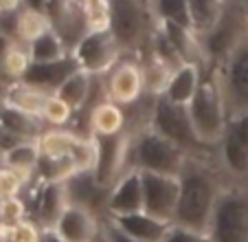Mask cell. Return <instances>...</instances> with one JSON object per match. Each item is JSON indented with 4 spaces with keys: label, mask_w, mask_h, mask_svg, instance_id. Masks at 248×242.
<instances>
[{
    "label": "cell",
    "mask_w": 248,
    "mask_h": 242,
    "mask_svg": "<svg viewBox=\"0 0 248 242\" xmlns=\"http://www.w3.org/2000/svg\"><path fill=\"white\" fill-rule=\"evenodd\" d=\"M178 178H180V198L173 223L196 229V231L202 233H209L211 218H213L217 198L222 194L216 176L206 170L204 161L189 158Z\"/></svg>",
    "instance_id": "6da1fadb"
},
{
    "label": "cell",
    "mask_w": 248,
    "mask_h": 242,
    "mask_svg": "<svg viewBox=\"0 0 248 242\" xmlns=\"http://www.w3.org/2000/svg\"><path fill=\"white\" fill-rule=\"evenodd\" d=\"M187 110L198 137L206 145L220 143L226 121H229V110H226L224 93H222L220 75H217V69L213 64H204L200 86H198L193 99L189 102Z\"/></svg>",
    "instance_id": "7a4b0ae2"
},
{
    "label": "cell",
    "mask_w": 248,
    "mask_h": 242,
    "mask_svg": "<svg viewBox=\"0 0 248 242\" xmlns=\"http://www.w3.org/2000/svg\"><path fill=\"white\" fill-rule=\"evenodd\" d=\"M108 31L121 51H139L152 44L158 20L147 0H108Z\"/></svg>",
    "instance_id": "3957f363"
},
{
    "label": "cell",
    "mask_w": 248,
    "mask_h": 242,
    "mask_svg": "<svg viewBox=\"0 0 248 242\" xmlns=\"http://www.w3.org/2000/svg\"><path fill=\"white\" fill-rule=\"evenodd\" d=\"M150 128L158 132L160 137H165L167 141H171L176 148H180L189 158H196V161H204L209 156L211 148H213L198 137L187 106L169 102L163 95L154 97L150 112Z\"/></svg>",
    "instance_id": "277c9868"
},
{
    "label": "cell",
    "mask_w": 248,
    "mask_h": 242,
    "mask_svg": "<svg viewBox=\"0 0 248 242\" xmlns=\"http://www.w3.org/2000/svg\"><path fill=\"white\" fill-rule=\"evenodd\" d=\"M189 156L180 148L154 132L152 128H145L136 137L130 150V165L139 172L165 174V176H180L185 170Z\"/></svg>",
    "instance_id": "5b68a950"
},
{
    "label": "cell",
    "mask_w": 248,
    "mask_h": 242,
    "mask_svg": "<svg viewBox=\"0 0 248 242\" xmlns=\"http://www.w3.org/2000/svg\"><path fill=\"white\" fill-rule=\"evenodd\" d=\"M211 242H248V194L222 190L209 225Z\"/></svg>",
    "instance_id": "8992f818"
},
{
    "label": "cell",
    "mask_w": 248,
    "mask_h": 242,
    "mask_svg": "<svg viewBox=\"0 0 248 242\" xmlns=\"http://www.w3.org/2000/svg\"><path fill=\"white\" fill-rule=\"evenodd\" d=\"M217 69L229 117L248 112V35L231 51Z\"/></svg>",
    "instance_id": "52a82bcc"
},
{
    "label": "cell",
    "mask_w": 248,
    "mask_h": 242,
    "mask_svg": "<svg viewBox=\"0 0 248 242\" xmlns=\"http://www.w3.org/2000/svg\"><path fill=\"white\" fill-rule=\"evenodd\" d=\"M70 53L77 60L81 70L99 77L103 73H110V69L119 62L121 47L117 44V40L112 37V33L108 29H90L73 47Z\"/></svg>",
    "instance_id": "ba28073f"
},
{
    "label": "cell",
    "mask_w": 248,
    "mask_h": 242,
    "mask_svg": "<svg viewBox=\"0 0 248 242\" xmlns=\"http://www.w3.org/2000/svg\"><path fill=\"white\" fill-rule=\"evenodd\" d=\"M93 141H94V152H97L93 174L99 185L110 190L123 176L121 172L123 165L130 161L132 141L125 132L110 137H93Z\"/></svg>",
    "instance_id": "9c48e42d"
},
{
    "label": "cell",
    "mask_w": 248,
    "mask_h": 242,
    "mask_svg": "<svg viewBox=\"0 0 248 242\" xmlns=\"http://www.w3.org/2000/svg\"><path fill=\"white\" fill-rule=\"evenodd\" d=\"M143 178V211L163 223H173L180 198V178L140 172Z\"/></svg>",
    "instance_id": "30bf717a"
},
{
    "label": "cell",
    "mask_w": 248,
    "mask_h": 242,
    "mask_svg": "<svg viewBox=\"0 0 248 242\" xmlns=\"http://www.w3.org/2000/svg\"><path fill=\"white\" fill-rule=\"evenodd\" d=\"M217 154L226 172L235 176L248 174V112L229 117L224 135L217 143Z\"/></svg>",
    "instance_id": "8fae6325"
},
{
    "label": "cell",
    "mask_w": 248,
    "mask_h": 242,
    "mask_svg": "<svg viewBox=\"0 0 248 242\" xmlns=\"http://www.w3.org/2000/svg\"><path fill=\"white\" fill-rule=\"evenodd\" d=\"M106 95L110 102L119 104V106H132L136 104L143 95V70L140 64L136 62H117L110 69L108 77H106Z\"/></svg>",
    "instance_id": "7c38bea8"
},
{
    "label": "cell",
    "mask_w": 248,
    "mask_h": 242,
    "mask_svg": "<svg viewBox=\"0 0 248 242\" xmlns=\"http://www.w3.org/2000/svg\"><path fill=\"white\" fill-rule=\"evenodd\" d=\"M75 70H79V64H77V60L73 57V53H70V55L62 57V60H55V62H31V66H29L27 75L22 77V82L33 86V88L44 90V93H48V95H55L57 90H60V86L64 84Z\"/></svg>",
    "instance_id": "4fadbf2b"
},
{
    "label": "cell",
    "mask_w": 248,
    "mask_h": 242,
    "mask_svg": "<svg viewBox=\"0 0 248 242\" xmlns=\"http://www.w3.org/2000/svg\"><path fill=\"white\" fill-rule=\"evenodd\" d=\"M143 211V178L139 170H127L123 176L110 187L108 194V216H127Z\"/></svg>",
    "instance_id": "5bb4252c"
},
{
    "label": "cell",
    "mask_w": 248,
    "mask_h": 242,
    "mask_svg": "<svg viewBox=\"0 0 248 242\" xmlns=\"http://www.w3.org/2000/svg\"><path fill=\"white\" fill-rule=\"evenodd\" d=\"M66 185V198H68V205H77L84 207L88 211H97L99 207L108 211V194L110 190L101 187L94 178L93 170L88 172H75L70 174L64 181Z\"/></svg>",
    "instance_id": "9a60e30c"
},
{
    "label": "cell",
    "mask_w": 248,
    "mask_h": 242,
    "mask_svg": "<svg viewBox=\"0 0 248 242\" xmlns=\"http://www.w3.org/2000/svg\"><path fill=\"white\" fill-rule=\"evenodd\" d=\"M55 229L66 242H93L97 236V218L93 211L77 205H68L57 218Z\"/></svg>",
    "instance_id": "2e32d148"
},
{
    "label": "cell",
    "mask_w": 248,
    "mask_h": 242,
    "mask_svg": "<svg viewBox=\"0 0 248 242\" xmlns=\"http://www.w3.org/2000/svg\"><path fill=\"white\" fill-rule=\"evenodd\" d=\"M110 223L117 229H121L125 236H130L132 240L139 242H163L165 233H167L169 225L163 220L154 218V216L145 214V211H136V214L127 216H114Z\"/></svg>",
    "instance_id": "e0dca14e"
},
{
    "label": "cell",
    "mask_w": 248,
    "mask_h": 242,
    "mask_svg": "<svg viewBox=\"0 0 248 242\" xmlns=\"http://www.w3.org/2000/svg\"><path fill=\"white\" fill-rule=\"evenodd\" d=\"M42 183L44 185L38 191L35 214H38V225L42 229H46V227H55L62 211L68 207V198H66L64 181H42Z\"/></svg>",
    "instance_id": "ac0fdd59"
},
{
    "label": "cell",
    "mask_w": 248,
    "mask_h": 242,
    "mask_svg": "<svg viewBox=\"0 0 248 242\" xmlns=\"http://www.w3.org/2000/svg\"><path fill=\"white\" fill-rule=\"evenodd\" d=\"M202 70H204V64L176 66L171 77H169L167 90H165L163 97H167L169 102H173V104H180V106H189V102L193 99L198 86H200Z\"/></svg>",
    "instance_id": "d6986e66"
},
{
    "label": "cell",
    "mask_w": 248,
    "mask_h": 242,
    "mask_svg": "<svg viewBox=\"0 0 248 242\" xmlns=\"http://www.w3.org/2000/svg\"><path fill=\"white\" fill-rule=\"evenodd\" d=\"M88 126H90V137H110L125 132L123 106L110 102V99L97 104L88 115Z\"/></svg>",
    "instance_id": "ffe728a7"
},
{
    "label": "cell",
    "mask_w": 248,
    "mask_h": 242,
    "mask_svg": "<svg viewBox=\"0 0 248 242\" xmlns=\"http://www.w3.org/2000/svg\"><path fill=\"white\" fill-rule=\"evenodd\" d=\"M229 0H189V27L198 37H206L222 20Z\"/></svg>",
    "instance_id": "44dd1931"
},
{
    "label": "cell",
    "mask_w": 248,
    "mask_h": 242,
    "mask_svg": "<svg viewBox=\"0 0 248 242\" xmlns=\"http://www.w3.org/2000/svg\"><path fill=\"white\" fill-rule=\"evenodd\" d=\"M40 156H42V154H40L38 141H24V143H18L11 150L2 152L0 165L14 170V172L20 174L24 181H29V178L35 174V170H38Z\"/></svg>",
    "instance_id": "7402d4cb"
},
{
    "label": "cell",
    "mask_w": 248,
    "mask_h": 242,
    "mask_svg": "<svg viewBox=\"0 0 248 242\" xmlns=\"http://www.w3.org/2000/svg\"><path fill=\"white\" fill-rule=\"evenodd\" d=\"M46 99H48V93L33 88V86L24 84V82L7 86V93H5V102L9 108L24 112V115L38 117V119H42V110Z\"/></svg>",
    "instance_id": "603a6c76"
},
{
    "label": "cell",
    "mask_w": 248,
    "mask_h": 242,
    "mask_svg": "<svg viewBox=\"0 0 248 242\" xmlns=\"http://www.w3.org/2000/svg\"><path fill=\"white\" fill-rule=\"evenodd\" d=\"M0 130H5L18 141H38L42 137V119L7 106L5 115L0 119Z\"/></svg>",
    "instance_id": "cb8c5ba5"
},
{
    "label": "cell",
    "mask_w": 248,
    "mask_h": 242,
    "mask_svg": "<svg viewBox=\"0 0 248 242\" xmlns=\"http://www.w3.org/2000/svg\"><path fill=\"white\" fill-rule=\"evenodd\" d=\"M93 86H94V75H88L86 70L79 69L60 86V90H57L55 95H60V97L77 112L88 104L90 95H93Z\"/></svg>",
    "instance_id": "d4e9b609"
},
{
    "label": "cell",
    "mask_w": 248,
    "mask_h": 242,
    "mask_svg": "<svg viewBox=\"0 0 248 242\" xmlns=\"http://www.w3.org/2000/svg\"><path fill=\"white\" fill-rule=\"evenodd\" d=\"M53 24L48 20L46 14L42 11H35V9H29V7H22L16 16V42H22V44H31L33 40L38 35H42L44 31H48Z\"/></svg>",
    "instance_id": "484cf974"
},
{
    "label": "cell",
    "mask_w": 248,
    "mask_h": 242,
    "mask_svg": "<svg viewBox=\"0 0 248 242\" xmlns=\"http://www.w3.org/2000/svg\"><path fill=\"white\" fill-rule=\"evenodd\" d=\"M29 53H31V62H55L70 55V49L66 47L60 33L51 27L48 31H44L42 35H38L29 44Z\"/></svg>",
    "instance_id": "4316f807"
},
{
    "label": "cell",
    "mask_w": 248,
    "mask_h": 242,
    "mask_svg": "<svg viewBox=\"0 0 248 242\" xmlns=\"http://www.w3.org/2000/svg\"><path fill=\"white\" fill-rule=\"evenodd\" d=\"M140 70H143V88H145V95H152V97L165 95L169 77L173 73L171 66L165 64L163 60H158L154 53H150V57L140 64Z\"/></svg>",
    "instance_id": "83f0119b"
},
{
    "label": "cell",
    "mask_w": 248,
    "mask_h": 242,
    "mask_svg": "<svg viewBox=\"0 0 248 242\" xmlns=\"http://www.w3.org/2000/svg\"><path fill=\"white\" fill-rule=\"evenodd\" d=\"M75 132L64 130V128H55V130L42 132V137L38 139L40 145V154L46 158H53V161H64V158L70 156V150L77 141Z\"/></svg>",
    "instance_id": "f1b7e54d"
},
{
    "label": "cell",
    "mask_w": 248,
    "mask_h": 242,
    "mask_svg": "<svg viewBox=\"0 0 248 242\" xmlns=\"http://www.w3.org/2000/svg\"><path fill=\"white\" fill-rule=\"evenodd\" d=\"M150 7L158 22L189 27V0H150Z\"/></svg>",
    "instance_id": "f546056e"
},
{
    "label": "cell",
    "mask_w": 248,
    "mask_h": 242,
    "mask_svg": "<svg viewBox=\"0 0 248 242\" xmlns=\"http://www.w3.org/2000/svg\"><path fill=\"white\" fill-rule=\"evenodd\" d=\"M73 115H75V110L60 95H48L46 104H44V110H42V121L51 123L53 128H64L73 119Z\"/></svg>",
    "instance_id": "4dcf8cb0"
},
{
    "label": "cell",
    "mask_w": 248,
    "mask_h": 242,
    "mask_svg": "<svg viewBox=\"0 0 248 242\" xmlns=\"http://www.w3.org/2000/svg\"><path fill=\"white\" fill-rule=\"evenodd\" d=\"M40 227L33 220H22L14 227H0V242H40Z\"/></svg>",
    "instance_id": "1f68e13d"
},
{
    "label": "cell",
    "mask_w": 248,
    "mask_h": 242,
    "mask_svg": "<svg viewBox=\"0 0 248 242\" xmlns=\"http://www.w3.org/2000/svg\"><path fill=\"white\" fill-rule=\"evenodd\" d=\"M27 220V205L20 196L0 200V227H14Z\"/></svg>",
    "instance_id": "d6a6232c"
},
{
    "label": "cell",
    "mask_w": 248,
    "mask_h": 242,
    "mask_svg": "<svg viewBox=\"0 0 248 242\" xmlns=\"http://www.w3.org/2000/svg\"><path fill=\"white\" fill-rule=\"evenodd\" d=\"M24 183H27V181H24L20 174H16L14 170L5 168V165H0V200L20 196Z\"/></svg>",
    "instance_id": "836d02e7"
},
{
    "label": "cell",
    "mask_w": 248,
    "mask_h": 242,
    "mask_svg": "<svg viewBox=\"0 0 248 242\" xmlns=\"http://www.w3.org/2000/svg\"><path fill=\"white\" fill-rule=\"evenodd\" d=\"M163 242H211V238H209V233H202V231H196V229L171 223L167 233H165Z\"/></svg>",
    "instance_id": "e575fe53"
},
{
    "label": "cell",
    "mask_w": 248,
    "mask_h": 242,
    "mask_svg": "<svg viewBox=\"0 0 248 242\" xmlns=\"http://www.w3.org/2000/svg\"><path fill=\"white\" fill-rule=\"evenodd\" d=\"M106 242H139V240H132L130 236H125L121 229H117L110 223L108 227H106Z\"/></svg>",
    "instance_id": "d590c367"
},
{
    "label": "cell",
    "mask_w": 248,
    "mask_h": 242,
    "mask_svg": "<svg viewBox=\"0 0 248 242\" xmlns=\"http://www.w3.org/2000/svg\"><path fill=\"white\" fill-rule=\"evenodd\" d=\"M40 242H66V240L53 227H46L40 231Z\"/></svg>",
    "instance_id": "8d00e7d4"
},
{
    "label": "cell",
    "mask_w": 248,
    "mask_h": 242,
    "mask_svg": "<svg viewBox=\"0 0 248 242\" xmlns=\"http://www.w3.org/2000/svg\"><path fill=\"white\" fill-rule=\"evenodd\" d=\"M7 110V102H5V95H0V119H2V115H5Z\"/></svg>",
    "instance_id": "74e56055"
},
{
    "label": "cell",
    "mask_w": 248,
    "mask_h": 242,
    "mask_svg": "<svg viewBox=\"0 0 248 242\" xmlns=\"http://www.w3.org/2000/svg\"><path fill=\"white\" fill-rule=\"evenodd\" d=\"M7 93V84H2V82H0V95H5Z\"/></svg>",
    "instance_id": "f35d334b"
},
{
    "label": "cell",
    "mask_w": 248,
    "mask_h": 242,
    "mask_svg": "<svg viewBox=\"0 0 248 242\" xmlns=\"http://www.w3.org/2000/svg\"><path fill=\"white\" fill-rule=\"evenodd\" d=\"M244 5H246V11H248V0H244Z\"/></svg>",
    "instance_id": "ab89813d"
},
{
    "label": "cell",
    "mask_w": 248,
    "mask_h": 242,
    "mask_svg": "<svg viewBox=\"0 0 248 242\" xmlns=\"http://www.w3.org/2000/svg\"><path fill=\"white\" fill-rule=\"evenodd\" d=\"M147 2H150V0H147Z\"/></svg>",
    "instance_id": "60d3db41"
}]
</instances>
